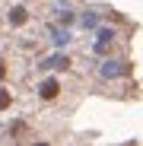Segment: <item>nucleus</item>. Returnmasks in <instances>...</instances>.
Listing matches in <instances>:
<instances>
[{"mask_svg":"<svg viewBox=\"0 0 143 146\" xmlns=\"http://www.w3.org/2000/svg\"><path fill=\"white\" fill-rule=\"evenodd\" d=\"M134 73V64L127 57H118V54H108V57H99V64H95V76H99L102 83H118Z\"/></svg>","mask_w":143,"mask_h":146,"instance_id":"f257e3e1","label":"nucleus"},{"mask_svg":"<svg viewBox=\"0 0 143 146\" xmlns=\"http://www.w3.org/2000/svg\"><path fill=\"white\" fill-rule=\"evenodd\" d=\"M48 10H51L54 22H61V26H70V29L76 26V13H80L76 0H51V3H48Z\"/></svg>","mask_w":143,"mask_h":146,"instance_id":"f03ea898","label":"nucleus"},{"mask_svg":"<svg viewBox=\"0 0 143 146\" xmlns=\"http://www.w3.org/2000/svg\"><path fill=\"white\" fill-rule=\"evenodd\" d=\"M35 67H38V73H64V70L73 67V57H70L67 51H51V54L38 57Z\"/></svg>","mask_w":143,"mask_h":146,"instance_id":"7ed1b4c3","label":"nucleus"},{"mask_svg":"<svg viewBox=\"0 0 143 146\" xmlns=\"http://www.w3.org/2000/svg\"><path fill=\"white\" fill-rule=\"evenodd\" d=\"M45 35H48V41H51L54 51H67V48L73 44V29H70V26H61V22H54V19L45 26Z\"/></svg>","mask_w":143,"mask_h":146,"instance_id":"20e7f679","label":"nucleus"},{"mask_svg":"<svg viewBox=\"0 0 143 146\" xmlns=\"http://www.w3.org/2000/svg\"><path fill=\"white\" fill-rule=\"evenodd\" d=\"M61 92H64V86H61V80L54 76V73H45V76L38 80V86H35L38 102H57Z\"/></svg>","mask_w":143,"mask_h":146,"instance_id":"39448f33","label":"nucleus"},{"mask_svg":"<svg viewBox=\"0 0 143 146\" xmlns=\"http://www.w3.org/2000/svg\"><path fill=\"white\" fill-rule=\"evenodd\" d=\"M29 19H32L29 3H13V7H7V16H3V22H7L10 29H22Z\"/></svg>","mask_w":143,"mask_h":146,"instance_id":"423d86ee","label":"nucleus"},{"mask_svg":"<svg viewBox=\"0 0 143 146\" xmlns=\"http://www.w3.org/2000/svg\"><path fill=\"white\" fill-rule=\"evenodd\" d=\"M102 26V13L95 10V7H83L80 13H76V29H83V32H95Z\"/></svg>","mask_w":143,"mask_h":146,"instance_id":"0eeeda50","label":"nucleus"},{"mask_svg":"<svg viewBox=\"0 0 143 146\" xmlns=\"http://www.w3.org/2000/svg\"><path fill=\"white\" fill-rule=\"evenodd\" d=\"M92 35H95V41H102V44H118V38H121L118 26H108V22H102V26L95 29Z\"/></svg>","mask_w":143,"mask_h":146,"instance_id":"6e6552de","label":"nucleus"},{"mask_svg":"<svg viewBox=\"0 0 143 146\" xmlns=\"http://www.w3.org/2000/svg\"><path fill=\"white\" fill-rule=\"evenodd\" d=\"M7 133H10L13 140H19V137H26V133H29V124H26L22 117H13L10 124H7Z\"/></svg>","mask_w":143,"mask_h":146,"instance_id":"1a4fd4ad","label":"nucleus"},{"mask_svg":"<svg viewBox=\"0 0 143 146\" xmlns=\"http://www.w3.org/2000/svg\"><path fill=\"white\" fill-rule=\"evenodd\" d=\"M10 108H13V92H10L7 86H0V114L10 111Z\"/></svg>","mask_w":143,"mask_h":146,"instance_id":"9d476101","label":"nucleus"},{"mask_svg":"<svg viewBox=\"0 0 143 146\" xmlns=\"http://www.w3.org/2000/svg\"><path fill=\"white\" fill-rule=\"evenodd\" d=\"M0 80H7V60H0Z\"/></svg>","mask_w":143,"mask_h":146,"instance_id":"9b49d317","label":"nucleus"},{"mask_svg":"<svg viewBox=\"0 0 143 146\" xmlns=\"http://www.w3.org/2000/svg\"><path fill=\"white\" fill-rule=\"evenodd\" d=\"M29 146H51V143H48V140H32Z\"/></svg>","mask_w":143,"mask_h":146,"instance_id":"f8f14e48","label":"nucleus"},{"mask_svg":"<svg viewBox=\"0 0 143 146\" xmlns=\"http://www.w3.org/2000/svg\"><path fill=\"white\" fill-rule=\"evenodd\" d=\"M26 3H29V0H26Z\"/></svg>","mask_w":143,"mask_h":146,"instance_id":"ddd939ff","label":"nucleus"}]
</instances>
